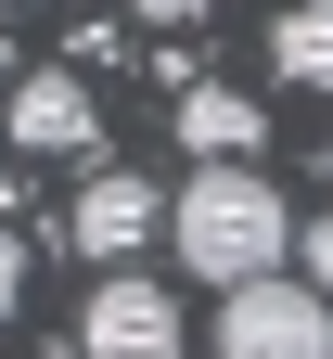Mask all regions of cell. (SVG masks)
<instances>
[{
    "instance_id": "obj_8",
    "label": "cell",
    "mask_w": 333,
    "mask_h": 359,
    "mask_svg": "<svg viewBox=\"0 0 333 359\" xmlns=\"http://www.w3.org/2000/svg\"><path fill=\"white\" fill-rule=\"evenodd\" d=\"M295 269H308V283L333 295V218H295Z\"/></svg>"
},
{
    "instance_id": "obj_9",
    "label": "cell",
    "mask_w": 333,
    "mask_h": 359,
    "mask_svg": "<svg viewBox=\"0 0 333 359\" xmlns=\"http://www.w3.org/2000/svg\"><path fill=\"white\" fill-rule=\"evenodd\" d=\"M141 26H205V0H128Z\"/></svg>"
},
{
    "instance_id": "obj_7",
    "label": "cell",
    "mask_w": 333,
    "mask_h": 359,
    "mask_svg": "<svg viewBox=\"0 0 333 359\" xmlns=\"http://www.w3.org/2000/svg\"><path fill=\"white\" fill-rule=\"evenodd\" d=\"M269 65H282V90H333V0H282L269 13Z\"/></svg>"
},
{
    "instance_id": "obj_4",
    "label": "cell",
    "mask_w": 333,
    "mask_h": 359,
    "mask_svg": "<svg viewBox=\"0 0 333 359\" xmlns=\"http://www.w3.org/2000/svg\"><path fill=\"white\" fill-rule=\"evenodd\" d=\"M64 244H77L90 269H128L141 244H167V193H154L141 167H90L77 205H64Z\"/></svg>"
},
{
    "instance_id": "obj_11",
    "label": "cell",
    "mask_w": 333,
    "mask_h": 359,
    "mask_svg": "<svg viewBox=\"0 0 333 359\" xmlns=\"http://www.w3.org/2000/svg\"><path fill=\"white\" fill-rule=\"evenodd\" d=\"M52 359H77V346H52Z\"/></svg>"
},
{
    "instance_id": "obj_6",
    "label": "cell",
    "mask_w": 333,
    "mask_h": 359,
    "mask_svg": "<svg viewBox=\"0 0 333 359\" xmlns=\"http://www.w3.org/2000/svg\"><path fill=\"white\" fill-rule=\"evenodd\" d=\"M269 142V116L244 103V90H205V77H179V154H257Z\"/></svg>"
},
{
    "instance_id": "obj_3",
    "label": "cell",
    "mask_w": 333,
    "mask_h": 359,
    "mask_svg": "<svg viewBox=\"0 0 333 359\" xmlns=\"http://www.w3.org/2000/svg\"><path fill=\"white\" fill-rule=\"evenodd\" d=\"M77 359H179V295L141 283V269H103V283L77 295Z\"/></svg>"
},
{
    "instance_id": "obj_2",
    "label": "cell",
    "mask_w": 333,
    "mask_h": 359,
    "mask_svg": "<svg viewBox=\"0 0 333 359\" xmlns=\"http://www.w3.org/2000/svg\"><path fill=\"white\" fill-rule=\"evenodd\" d=\"M218 359H333V295L295 257L257 269V283H231L218 295Z\"/></svg>"
},
{
    "instance_id": "obj_10",
    "label": "cell",
    "mask_w": 333,
    "mask_h": 359,
    "mask_svg": "<svg viewBox=\"0 0 333 359\" xmlns=\"http://www.w3.org/2000/svg\"><path fill=\"white\" fill-rule=\"evenodd\" d=\"M26 295V231H0V308Z\"/></svg>"
},
{
    "instance_id": "obj_1",
    "label": "cell",
    "mask_w": 333,
    "mask_h": 359,
    "mask_svg": "<svg viewBox=\"0 0 333 359\" xmlns=\"http://www.w3.org/2000/svg\"><path fill=\"white\" fill-rule=\"evenodd\" d=\"M167 244H179V269L193 283H257V269H282L295 257V205L257 180V154H205L193 167V193H167Z\"/></svg>"
},
{
    "instance_id": "obj_12",
    "label": "cell",
    "mask_w": 333,
    "mask_h": 359,
    "mask_svg": "<svg viewBox=\"0 0 333 359\" xmlns=\"http://www.w3.org/2000/svg\"><path fill=\"white\" fill-rule=\"evenodd\" d=\"M0 13H13V0H0Z\"/></svg>"
},
{
    "instance_id": "obj_5",
    "label": "cell",
    "mask_w": 333,
    "mask_h": 359,
    "mask_svg": "<svg viewBox=\"0 0 333 359\" xmlns=\"http://www.w3.org/2000/svg\"><path fill=\"white\" fill-rule=\"evenodd\" d=\"M0 128H13L26 154H90V77L77 65H39V77H13V103H0Z\"/></svg>"
}]
</instances>
